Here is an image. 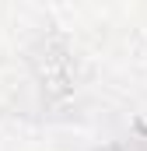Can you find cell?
Instances as JSON below:
<instances>
[{"label": "cell", "instance_id": "cell-1", "mask_svg": "<svg viewBox=\"0 0 147 151\" xmlns=\"http://www.w3.org/2000/svg\"><path fill=\"white\" fill-rule=\"evenodd\" d=\"M46 56H49V60L39 56V74H42V81H46L53 91H63V88H67V74H63V70H67V56H63L60 49H53V46H49Z\"/></svg>", "mask_w": 147, "mask_h": 151}]
</instances>
